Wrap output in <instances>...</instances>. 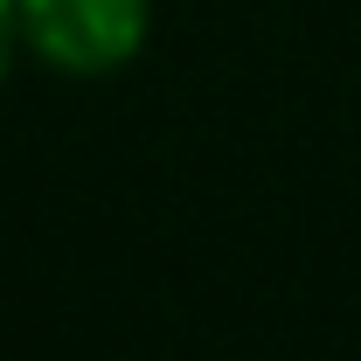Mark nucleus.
Returning a JSON list of instances; mask_svg holds the SVG:
<instances>
[{
	"label": "nucleus",
	"instance_id": "1",
	"mask_svg": "<svg viewBox=\"0 0 361 361\" xmlns=\"http://www.w3.org/2000/svg\"><path fill=\"white\" fill-rule=\"evenodd\" d=\"M21 49L56 77H111L153 35V0H14Z\"/></svg>",
	"mask_w": 361,
	"mask_h": 361
},
{
	"label": "nucleus",
	"instance_id": "2",
	"mask_svg": "<svg viewBox=\"0 0 361 361\" xmlns=\"http://www.w3.org/2000/svg\"><path fill=\"white\" fill-rule=\"evenodd\" d=\"M14 56H21V21H14V0H0V84H7Z\"/></svg>",
	"mask_w": 361,
	"mask_h": 361
}]
</instances>
